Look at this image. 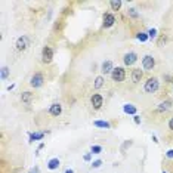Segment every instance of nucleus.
Returning a JSON list of instances; mask_svg holds the SVG:
<instances>
[{"mask_svg": "<svg viewBox=\"0 0 173 173\" xmlns=\"http://www.w3.org/2000/svg\"><path fill=\"white\" fill-rule=\"evenodd\" d=\"M158 88H160V83H158V80H157L155 77L148 79V81H146L145 86H144V89H145L146 93H154V92L158 90Z\"/></svg>", "mask_w": 173, "mask_h": 173, "instance_id": "f257e3e1", "label": "nucleus"}, {"mask_svg": "<svg viewBox=\"0 0 173 173\" xmlns=\"http://www.w3.org/2000/svg\"><path fill=\"white\" fill-rule=\"evenodd\" d=\"M111 77H113L114 81H123L126 79V71L121 67H117V68L113 70V72H111Z\"/></svg>", "mask_w": 173, "mask_h": 173, "instance_id": "f03ea898", "label": "nucleus"}, {"mask_svg": "<svg viewBox=\"0 0 173 173\" xmlns=\"http://www.w3.org/2000/svg\"><path fill=\"white\" fill-rule=\"evenodd\" d=\"M30 46V39L27 36H21L16 40V49L18 51H25V49Z\"/></svg>", "mask_w": 173, "mask_h": 173, "instance_id": "7ed1b4c3", "label": "nucleus"}, {"mask_svg": "<svg viewBox=\"0 0 173 173\" xmlns=\"http://www.w3.org/2000/svg\"><path fill=\"white\" fill-rule=\"evenodd\" d=\"M52 58H53V51L49 46H46V47H43V52H42V61L44 64H49L52 61Z\"/></svg>", "mask_w": 173, "mask_h": 173, "instance_id": "20e7f679", "label": "nucleus"}, {"mask_svg": "<svg viewBox=\"0 0 173 173\" xmlns=\"http://www.w3.org/2000/svg\"><path fill=\"white\" fill-rule=\"evenodd\" d=\"M43 81H44V79H43V76L40 72H36L34 76L31 77V80H30V84L33 86V88H40V86L43 84Z\"/></svg>", "mask_w": 173, "mask_h": 173, "instance_id": "39448f33", "label": "nucleus"}, {"mask_svg": "<svg viewBox=\"0 0 173 173\" xmlns=\"http://www.w3.org/2000/svg\"><path fill=\"white\" fill-rule=\"evenodd\" d=\"M154 65H155V59H154L151 55L144 56V59H142V67H144L145 70H152Z\"/></svg>", "mask_w": 173, "mask_h": 173, "instance_id": "423d86ee", "label": "nucleus"}, {"mask_svg": "<svg viewBox=\"0 0 173 173\" xmlns=\"http://www.w3.org/2000/svg\"><path fill=\"white\" fill-rule=\"evenodd\" d=\"M90 102H92V105H93L95 109H99V108L102 107L104 99H102V96H101V95L95 93V95H92V98H90Z\"/></svg>", "mask_w": 173, "mask_h": 173, "instance_id": "0eeeda50", "label": "nucleus"}, {"mask_svg": "<svg viewBox=\"0 0 173 173\" xmlns=\"http://www.w3.org/2000/svg\"><path fill=\"white\" fill-rule=\"evenodd\" d=\"M123 61H124V64H126V65H132V64H135V62L138 61V55L135 53V52H129V53L124 55Z\"/></svg>", "mask_w": 173, "mask_h": 173, "instance_id": "6e6552de", "label": "nucleus"}, {"mask_svg": "<svg viewBox=\"0 0 173 173\" xmlns=\"http://www.w3.org/2000/svg\"><path fill=\"white\" fill-rule=\"evenodd\" d=\"M49 113L55 117H58L61 113H62V107H61V104H52L51 108H49Z\"/></svg>", "mask_w": 173, "mask_h": 173, "instance_id": "1a4fd4ad", "label": "nucleus"}, {"mask_svg": "<svg viewBox=\"0 0 173 173\" xmlns=\"http://www.w3.org/2000/svg\"><path fill=\"white\" fill-rule=\"evenodd\" d=\"M114 22H116V18L114 15H111V14H105L104 15V27H111V25H114Z\"/></svg>", "mask_w": 173, "mask_h": 173, "instance_id": "9d476101", "label": "nucleus"}, {"mask_svg": "<svg viewBox=\"0 0 173 173\" xmlns=\"http://www.w3.org/2000/svg\"><path fill=\"white\" fill-rule=\"evenodd\" d=\"M142 76H144V74H142L141 68H135V70H132V81H133V83L141 81Z\"/></svg>", "mask_w": 173, "mask_h": 173, "instance_id": "9b49d317", "label": "nucleus"}, {"mask_svg": "<svg viewBox=\"0 0 173 173\" xmlns=\"http://www.w3.org/2000/svg\"><path fill=\"white\" fill-rule=\"evenodd\" d=\"M113 70H114V67H113V62H111V61H105L102 64V72L104 74H111Z\"/></svg>", "mask_w": 173, "mask_h": 173, "instance_id": "f8f14e48", "label": "nucleus"}, {"mask_svg": "<svg viewBox=\"0 0 173 173\" xmlns=\"http://www.w3.org/2000/svg\"><path fill=\"white\" fill-rule=\"evenodd\" d=\"M21 101H22L24 104H31V101H33V93H31V92H22Z\"/></svg>", "mask_w": 173, "mask_h": 173, "instance_id": "ddd939ff", "label": "nucleus"}, {"mask_svg": "<svg viewBox=\"0 0 173 173\" xmlns=\"http://www.w3.org/2000/svg\"><path fill=\"white\" fill-rule=\"evenodd\" d=\"M59 160L58 158H52V160H49V163H47V169L49 170H55V169H58L59 167Z\"/></svg>", "mask_w": 173, "mask_h": 173, "instance_id": "4468645a", "label": "nucleus"}, {"mask_svg": "<svg viewBox=\"0 0 173 173\" xmlns=\"http://www.w3.org/2000/svg\"><path fill=\"white\" fill-rule=\"evenodd\" d=\"M123 109H124V113H127V114H136V107H133V105H130V104H126L124 107H123Z\"/></svg>", "mask_w": 173, "mask_h": 173, "instance_id": "2eb2a0df", "label": "nucleus"}, {"mask_svg": "<svg viewBox=\"0 0 173 173\" xmlns=\"http://www.w3.org/2000/svg\"><path fill=\"white\" fill-rule=\"evenodd\" d=\"M93 124H95L96 127H104V129H109V127H111V124H109L108 121H102V120H96Z\"/></svg>", "mask_w": 173, "mask_h": 173, "instance_id": "dca6fc26", "label": "nucleus"}, {"mask_svg": "<svg viewBox=\"0 0 173 173\" xmlns=\"http://www.w3.org/2000/svg\"><path fill=\"white\" fill-rule=\"evenodd\" d=\"M43 136H44V133H43V132L31 133V135H30V141H31V142H33V141H40V139H43Z\"/></svg>", "mask_w": 173, "mask_h": 173, "instance_id": "f3484780", "label": "nucleus"}, {"mask_svg": "<svg viewBox=\"0 0 173 173\" xmlns=\"http://www.w3.org/2000/svg\"><path fill=\"white\" fill-rule=\"evenodd\" d=\"M109 6H111L113 10H118L121 8V2L120 0H113V2H109Z\"/></svg>", "mask_w": 173, "mask_h": 173, "instance_id": "a211bd4d", "label": "nucleus"}, {"mask_svg": "<svg viewBox=\"0 0 173 173\" xmlns=\"http://www.w3.org/2000/svg\"><path fill=\"white\" fill-rule=\"evenodd\" d=\"M104 86V77H96V80H95V89H101Z\"/></svg>", "mask_w": 173, "mask_h": 173, "instance_id": "6ab92c4d", "label": "nucleus"}, {"mask_svg": "<svg viewBox=\"0 0 173 173\" xmlns=\"http://www.w3.org/2000/svg\"><path fill=\"white\" fill-rule=\"evenodd\" d=\"M169 108H170V102H163V104H160L158 111H167Z\"/></svg>", "mask_w": 173, "mask_h": 173, "instance_id": "aec40b11", "label": "nucleus"}, {"mask_svg": "<svg viewBox=\"0 0 173 173\" xmlns=\"http://www.w3.org/2000/svg\"><path fill=\"white\" fill-rule=\"evenodd\" d=\"M136 39H138L139 42H146V40H148V34H145V33H139V34L136 36Z\"/></svg>", "mask_w": 173, "mask_h": 173, "instance_id": "412c9836", "label": "nucleus"}, {"mask_svg": "<svg viewBox=\"0 0 173 173\" xmlns=\"http://www.w3.org/2000/svg\"><path fill=\"white\" fill-rule=\"evenodd\" d=\"M8 74H9V68H8V67H3V68H2V74H0V77L5 80V79L8 77Z\"/></svg>", "mask_w": 173, "mask_h": 173, "instance_id": "4be33fe9", "label": "nucleus"}, {"mask_svg": "<svg viewBox=\"0 0 173 173\" xmlns=\"http://www.w3.org/2000/svg\"><path fill=\"white\" fill-rule=\"evenodd\" d=\"M127 14H129L132 18H138V16H139V14L136 12V9H129V12H127Z\"/></svg>", "mask_w": 173, "mask_h": 173, "instance_id": "5701e85b", "label": "nucleus"}, {"mask_svg": "<svg viewBox=\"0 0 173 173\" xmlns=\"http://www.w3.org/2000/svg\"><path fill=\"white\" fill-rule=\"evenodd\" d=\"M102 151V148L99 146V145H95V146H92V154H99Z\"/></svg>", "mask_w": 173, "mask_h": 173, "instance_id": "b1692460", "label": "nucleus"}, {"mask_svg": "<svg viewBox=\"0 0 173 173\" xmlns=\"http://www.w3.org/2000/svg\"><path fill=\"white\" fill-rule=\"evenodd\" d=\"M155 36H157V30H155V28H151L150 31H148V37H151V39H154Z\"/></svg>", "mask_w": 173, "mask_h": 173, "instance_id": "393cba45", "label": "nucleus"}, {"mask_svg": "<svg viewBox=\"0 0 173 173\" xmlns=\"http://www.w3.org/2000/svg\"><path fill=\"white\" fill-rule=\"evenodd\" d=\"M101 164H102V161H101V160H96V161H93V163H92V167L98 169V167H99Z\"/></svg>", "mask_w": 173, "mask_h": 173, "instance_id": "a878e982", "label": "nucleus"}, {"mask_svg": "<svg viewBox=\"0 0 173 173\" xmlns=\"http://www.w3.org/2000/svg\"><path fill=\"white\" fill-rule=\"evenodd\" d=\"M166 157H167V158H173V150H169V151L166 152Z\"/></svg>", "mask_w": 173, "mask_h": 173, "instance_id": "bb28decb", "label": "nucleus"}, {"mask_svg": "<svg viewBox=\"0 0 173 173\" xmlns=\"http://www.w3.org/2000/svg\"><path fill=\"white\" fill-rule=\"evenodd\" d=\"M169 129L170 130H173V117L170 118V121H169Z\"/></svg>", "mask_w": 173, "mask_h": 173, "instance_id": "cd10ccee", "label": "nucleus"}, {"mask_svg": "<svg viewBox=\"0 0 173 173\" xmlns=\"http://www.w3.org/2000/svg\"><path fill=\"white\" fill-rule=\"evenodd\" d=\"M135 123H138V124H139V123H141V118H139L138 116H135Z\"/></svg>", "mask_w": 173, "mask_h": 173, "instance_id": "c85d7f7f", "label": "nucleus"}, {"mask_svg": "<svg viewBox=\"0 0 173 173\" xmlns=\"http://www.w3.org/2000/svg\"><path fill=\"white\" fill-rule=\"evenodd\" d=\"M84 160H86V161H89V160H90V154H86V155H84Z\"/></svg>", "mask_w": 173, "mask_h": 173, "instance_id": "c756f323", "label": "nucleus"}, {"mask_svg": "<svg viewBox=\"0 0 173 173\" xmlns=\"http://www.w3.org/2000/svg\"><path fill=\"white\" fill-rule=\"evenodd\" d=\"M65 173H74V172H72L71 169H67V170H65Z\"/></svg>", "mask_w": 173, "mask_h": 173, "instance_id": "7c9ffc66", "label": "nucleus"}, {"mask_svg": "<svg viewBox=\"0 0 173 173\" xmlns=\"http://www.w3.org/2000/svg\"><path fill=\"white\" fill-rule=\"evenodd\" d=\"M163 173H166V172H163Z\"/></svg>", "mask_w": 173, "mask_h": 173, "instance_id": "2f4dec72", "label": "nucleus"}]
</instances>
